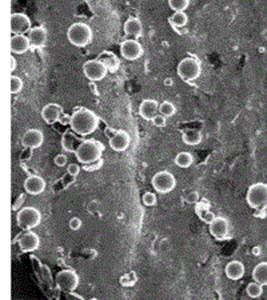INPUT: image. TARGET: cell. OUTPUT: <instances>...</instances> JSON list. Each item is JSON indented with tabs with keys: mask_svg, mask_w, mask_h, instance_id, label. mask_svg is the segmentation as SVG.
Segmentation results:
<instances>
[{
	"mask_svg": "<svg viewBox=\"0 0 267 300\" xmlns=\"http://www.w3.org/2000/svg\"><path fill=\"white\" fill-rule=\"evenodd\" d=\"M99 126V117L94 111L88 108H79L71 115V124L70 127L75 134L80 136L91 135L96 131Z\"/></svg>",
	"mask_w": 267,
	"mask_h": 300,
	"instance_id": "1",
	"label": "cell"
},
{
	"mask_svg": "<svg viewBox=\"0 0 267 300\" xmlns=\"http://www.w3.org/2000/svg\"><path fill=\"white\" fill-rule=\"evenodd\" d=\"M103 151H104V146L98 140H83L76 150L75 156L82 164H92L102 159Z\"/></svg>",
	"mask_w": 267,
	"mask_h": 300,
	"instance_id": "2",
	"label": "cell"
},
{
	"mask_svg": "<svg viewBox=\"0 0 267 300\" xmlns=\"http://www.w3.org/2000/svg\"><path fill=\"white\" fill-rule=\"evenodd\" d=\"M92 38H94V32L86 23H74L68 27L67 39L75 47H80V48L86 47L92 41Z\"/></svg>",
	"mask_w": 267,
	"mask_h": 300,
	"instance_id": "3",
	"label": "cell"
},
{
	"mask_svg": "<svg viewBox=\"0 0 267 300\" xmlns=\"http://www.w3.org/2000/svg\"><path fill=\"white\" fill-rule=\"evenodd\" d=\"M247 204L252 210L259 211L267 208V184L255 183L250 186L246 195Z\"/></svg>",
	"mask_w": 267,
	"mask_h": 300,
	"instance_id": "4",
	"label": "cell"
},
{
	"mask_svg": "<svg viewBox=\"0 0 267 300\" xmlns=\"http://www.w3.org/2000/svg\"><path fill=\"white\" fill-rule=\"evenodd\" d=\"M177 72L182 80L194 82L202 74V66H200L199 60L195 59V57H185L178 64Z\"/></svg>",
	"mask_w": 267,
	"mask_h": 300,
	"instance_id": "5",
	"label": "cell"
},
{
	"mask_svg": "<svg viewBox=\"0 0 267 300\" xmlns=\"http://www.w3.org/2000/svg\"><path fill=\"white\" fill-rule=\"evenodd\" d=\"M41 214L40 211L35 207H24L16 215V223L18 227L23 231H30L31 228H35L40 224Z\"/></svg>",
	"mask_w": 267,
	"mask_h": 300,
	"instance_id": "6",
	"label": "cell"
},
{
	"mask_svg": "<svg viewBox=\"0 0 267 300\" xmlns=\"http://www.w3.org/2000/svg\"><path fill=\"white\" fill-rule=\"evenodd\" d=\"M151 184L155 191L159 194H169L177 187V179L169 171H161V172L155 173L151 180Z\"/></svg>",
	"mask_w": 267,
	"mask_h": 300,
	"instance_id": "7",
	"label": "cell"
},
{
	"mask_svg": "<svg viewBox=\"0 0 267 300\" xmlns=\"http://www.w3.org/2000/svg\"><path fill=\"white\" fill-rule=\"evenodd\" d=\"M57 285L63 292H72L79 285V276L74 270H62L57 275Z\"/></svg>",
	"mask_w": 267,
	"mask_h": 300,
	"instance_id": "8",
	"label": "cell"
},
{
	"mask_svg": "<svg viewBox=\"0 0 267 300\" xmlns=\"http://www.w3.org/2000/svg\"><path fill=\"white\" fill-rule=\"evenodd\" d=\"M83 72H84V76L88 80H91V82H98V80L104 79L109 70H107V67L99 59H92L84 63Z\"/></svg>",
	"mask_w": 267,
	"mask_h": 300,
	"instance_id": "9",
	"label": "cell"
},
{
	"mask_svg": "<svg viewBox=\"0 0 267 300\" xmlns=\"http://www.w3.org/2000/svg\"><path fill=\"white\" fill-rule=\"evenodd\" d=\"M121 55L123 56V59L134 62V60L139 59L143 55V47L140 45L139 41L128 39L121 44Z\"/></svg>",
	"mask_w": 267,
	"mask_h": 300,
	"instance_id": "10",
	"label": "cell"
},
{
	"mask_svg": "<svg viewBox=\"0 0 267 300\" xmlns=\"http://www.w3.org/2000/svg\"><path fill=\"white\" fill-rule=\"evenodd\" d=\"M31 20L26 14L14 12L11 15V32L12 35H24L30 32Z\"/></svg>",
	"mask_w": 267,
	"mask_h": 300,
	"instance_id": "11",
	"label": "cell"
},
{
	"mask_svg": "<svg viewBox=\"0 0 267 300\" xmlns=\"http://www.w3.org/2000/svg\"><path fill=\"white\" fill-rule=\"evenodd\" d=\"M210 233L217 240H225L230 235V223L226 218H215L210 224Z\"/></svg>",
	"mask_w": 267,
	"mask_h": 300,
	"instance_id": "12",
	"label": "cell"
},
{
	"mask_svg": "<svg viewBox=\"0 0 267 300\" xmlns=\"http://www.w3.org/2000/svg\"><path fill=\"white\" fill-rule=\"evenodd\" d=\"M43 140H44L43 132H41L40 130L32 128V130H27L26 134L23 135L22 146L24 147V148L35 150V148H39V147L43 144Z\"/></svg>",
	"mask_w": 267,
	"mask_h": 300,
	"instance_id": "13",
	"label": "cell"
},
{
	"mask_svg": "<svg viewBox=\"0 0 267 300\" xmlns=\"http://www.w3.org/2000/svg\"><path fill=\"white\" fill-rule=\"evenodd\" d=\"M39 246H40V237L38 236V233L27 231L20 236L19 247L22 252H34L38 250Z\"/></svg>",
	"mask_w": 267,
	"mask_h": 300,
	"instance_id": "14",
	"label": "cell"
},
{
	"mask_svg": "<svg viewBox=\"0 0 267 300\" xmlns=\"http://www.w3.org/2000/svg\"><path fill=\"white\" fill-rule=\"evenodd\" d=\"M63 115V108L57 103H49V104L44 105L41 109V117L44 120L45 123L54 124L59 122Z\"/></svg>",
	"mask_w": 267,
	"mask_h": 300,
	"instance_id": "15",
	"label": "cell"
},
{
	"mask_svg": "<svg viewBox=\"0 0 267 300\" xmlns=\"http://www.w3.org/2000/svg\"><path fill=\"white\" fill-rule=\"evenodd\" d=\"M110 147L117 152H123L128 148L131 138L126 131H117L111 138H110Z\"/></svg>",
	"mask_w": 267,
	"mask_h": 300,
	"instance_id": "16",
	"label": "cell"
},
{
	"mask_svg": "<svg viewBox=\"0 0 267 300\" xmlns=\"http://www.w3.org/2000/svg\"><path fill=\"white\" fill-rule=\"evenodd\" d=\"M24 190L30 195H40L45 190V180L38 175H31L24 180Z\"/></svg>",
	"mask_w": 267,
	"mask_h": 300,
	"instance_id": "17",
	"label": "cell"
},
{
	"mask_svg": "<svg viewBox=\"0 0 267 300\" xmlns=\"http://www.w3.org/2000/svg\"><path fill=\"white\" fill-rule=\"evenodd\" d=\"M159 112V103L154 99H144L139 105V115L144 120H150L152 122Z\"/></svg>",
	"mask_w": 267,
	"mask_h": 300,
	"instance_id": "18",
	"label": "cell"
},
{
	"mask_svg": "<svg viewBox=\"0 0 267 300\" xmlns=\"http://www.w3.org/2000/svg\"><path fill=\"white\" fill-rule=\"evenodd\" d=\"M31 48V43L26 35H12L11 52L14 55H22Z\"/></svg>",
	"mask_w": 267,
	"mask_h": 300,
	"instance_id": "19",
	"label": "cell"
},
{
	"mask_svg": "<svg viewBox=\"0 0 267 300\" xmlns=\"http://www.w3.org/2000/svg\"><path fill=\"white\" fill-rule=\"evenodd\" d=\"M27 36L30 39L31 48H41L47 43V31L43 27H35Z\"/></svg>",
	"mask_w": 267,
	"mask_h": 300,
	"instance_id": "20",
	"label": "cell"
},
{
	"mask_svg": "<svg viewBox=\"0 0 267 300\" xmlns=\"http://www.w3.org/2000/svg\"><path fill=\"white\" fill-rule=\"evenodd\" d=\"M124 34L127 35V36H132V38H138L142 35L143 32V24L140 22L138 18H128L126 22H124Z\"/></svg>",
	"mask_w": 267,
	"mask_h": 300,
	"instance_id": "21",
	"label": "cell"
},
{
	"mask_svg": "<svg viewBox=\"0 0 267 300\" xmlns=\"http://www.w3.org/2000/svg\"><path fill=\"white\" fill-rule=\"evenodd\" d=\"M226 276L231 280H241L245 276V266L239 260H233L226 266Z\"/></svg>",
	"mask_w": 267,
	"mask_h": 300,
	"instance_id": "22",
	"label": "cell"
},
{
	"mask_svg": "<svg viewBox=\"0 0 267 300\" xmlns=\"http://www.w3.org/2000/svg\"><path fill=\"white\" fill-rule=\"evenodd\" d=\"M80 140L79 138L75 135L74 131H66L63 134V138H62V147H63L64 151L67 152H76L78 147L80 146Z\"/></svg>",
	"mask_w": 267,
	"mask_h": 300,
	"instance_id": "23",
	"label": "cell"
},
{
	"mask_svg": "<svg viewBox=\"0 0 267 300\" xmlns=\"http://www.w3.org/2000/svg\"><path fill=\"white\" fill-rule=\"evenodd\" d=\"M98 59L104 64L109 72H117L118 68L121 67V60L118 59L115 53L110 52V51H104L98 56Z\"/></svg>",
	"mask_w": 267,
	"mask_h": 300,
	"instance_id": "24",
	"label": "cell"
},
{
	"mask_svg": "<svg viewBox=\"0 0 267 300\" xmlns=\"http://www.w3.org/2000/svg\"><path fill=\"white\" fill-rule=\"evenodd\" d=\"M252 279L262 285H267V262H260L252 270Z\"/></svg>",
	"mask_w": 267,
	"mask_h": 300,
	"instance_id": "25",
	"label": "cell"
},
{
	"mask_svg": "<svg viewBox=\"0 0 267 300\" xmlns=\"http://www.w3.org/2000/svg\"><path fill=\"white\" fill-rule=\"evenodd\" d=\"M183 143L187 146H198L202 142V134L196 130H187L182 135Z\"/></svg>",
	"mask_w": 267,
	"mask_h": 300,
	"instance_id": "26",
	"label": "cell"
},
{
	"mask_svg": "<svg viewBox=\"0 0 267 300\" xmlns=\"http://www.w3.org/2000/svg\"><path fill=\"white\" fill-rule=\"evenodd\" d=\"M169 22L175 30L177 28H183L185 26H187L188 16L186 15L185 12H174V15L170 18Z\"/></svg>",
	"mask_w": 267,
	"mask_h": 300,
	"instance_id": "27",
	"label": "cell"
},
{
	"mask_svg": "<svg viewBox=\"0 0 267 300\" xmlns=\"http://www.w3.org/2000/svg\"><path fill=\"white\" fill-rule=\"evenodd\" d=\"M192 163H194V158H192V155L190 152H179L177 155V158H175V164L178 167H181V168H188V167H191Z\"/></svg>",
	"mask_w": 267,
	"mask_h": 300,
	"instance_id": "28",
	"label": "cell"
},
{
	"mask_svg": "<svg viewBox=\"0 0 267 300\" xmlns=\"http://www.w3.org/2000/svg\"><path fill=\"white\" fill-rule=\"evenodd\" d=\"M195 211H196V215H198V216L204 221V223H208V224H211V223L215 220V218H217V216H215V215L212 214L208 208H207L206 204H203V206H198V204H196Z\"/></svg>",
	"mask_w": 267,
	"mask_h": 300,
	"instance_id": "29",
	"label": "cell"
},
{
	"mask_svg": "<svg viewBox=\"0 0 267 300\" xmlns=\"http://www.w3.org/2000/svg\"><path fill=\"white\" fill-rule=\"evenodd\" d=\"M246 292L250 297L252 299H256V297H259L262 293H263V285L259 284V283H256V281H252L250 284L247 285V288H246Z\"/></svg>",
	"mask_w": 267,
	"mask_h": 300,
	"instance_id": "30",
	"label": "cell"
},
{
	"mask_svg": "<svg viewBox=\"0 0 267 300\" xmlns=\"http://www.w3.org/2000/svg\"><path fill=\"white\" fill-rule=\"evenodd\" d=\"M177 112V108H175V105L171 103V101H163L159 104V113L163 115L166 117H171L175 115Z\"/></svg>",
	"mask_w": 267,
	"mask_h": 300,
	"instance_id": "31",
	"label": "cell"
},
{
	"mask_svg": "<svg viewBox=\"0 0 267 300\" xmlns=\"http://www.w3.org/2000/svg\"><path fill=\"white\" fill-rule=\"evenodd\" d=\"M188 4H190V0H169L170 8L174 12H185Z\"/></svg>",
	"mask_w": 267,
	"mask_h": 300,
	"instance_id": "32",
	"label": "cell"
},
{
	"mask_svg": "<svg viewBox=\"0 0 267 300\" xmlns=\"http://www.w3.org/2000/svg\"><path fill=\"white\" fill-rule=\"evenodd\" d=\"M23 90V80L19 76L11 75V94H19Z\"/></svg>",
	"mask_w": 267,
	"mask_h": 300,
	"instance_id": "33",
	"label": "cell"
},
{
	"mask_svg": "<svg viewBox=\"0 0 267 300\" xmlns=\"http://www.w3.org/2000/svg\"><path fill=\"white\" fill-rule=\"evenodd\" d=\"M142 202H143L144 206L154 207L156 206L158 199H156V195H155L154 192H144L143 198H142Z\"/></svg>",
	"mask_w": 267,
	"mask_h": 300,
	"instance_id": "34",
	"label": "cell"
},
{
	"mask_svg": "<svg viewBox=\"0 0 267 300\" xmlns=\"http://www.w3.org/2000/svg\"><path fill=\"white\" fill-rule=\"evenodd\" d=\"M136 283V274L132 271L130 274L124 275L121 278V284L124 285V287H131Z\"/></svg>",
	"mask_w": 267,
	"mask_h": 300,
	"instance_id": "35",
	"label": "cell"
},
{
	"mask_svg": "<svg viewBox=\"0 0 267 300\" xmlns=\"http://www.w3.org/2000/svg\"><path fill=\"white\" fill-rule=\"evenodd\" d=\"M186 202L190 203V204H198V202H199V194L195 191L188 192L187 195H186Z\"/></svg>",
	"mask_w": 267,
	"mask_h": 300,
	"instance_id": "36",
	"label": "cell"
},
{
	"mask_svg": "<svg viewBox=\"0 0 267 300\" xmlns=\"http://www.w3.org/2000/svg\"><path fill=\"white\" fill-rule=\"evenodd\" d=\"M67 156L63 154L57 155V156L54 158V163H55V165H58V167H64V165L67 164Z\"/></svg>",
	"mask_w": 267,
	"mask_h": 300,
	"instance_id": "37",
	"label": "cell"
},
{
	"mask_svg": "<svg viewBox=\"0 0 267 300\" xmlns=\"http://www.w3.org/2000/svg\"><path fill=\"white\" fill-rule=\"evenodd\" d=\"M166 119H167V117L163 116V115H161V113H159V115H156V116L152 119V124H154L155 127L162 128L166 126Z\"/></svg>",
	"mask_w": 267,
	"mask_h": 300,
	"instance_id": "38",
	"label": "cell"
},
{
	"mask_svg": "<svg viewBox=\"0 0 267 300\" xmlns=\"http://www.w3.org/2000/svg\"><path fill=\"white\" fill-rule=\"evenodd\" d=\"M67 172L68 175H71V176H78L80 172V167L75 163H71V164L67 167Z\"/></svg>",
	"mask_w": 267,
	"mask_h": 300,
	"instance_id": "39",
	"label": "cell"
},
{
	"mask_svg": "<svg viewBox=\"0 0 267 300\" xmlns=\"http://www.w3.org/2000/svg\"><path fill=\"white\" fill-rule=\"evenodd\" d=\"M68 225H70V228H71L72 231H78V229H80V227H82V220H80L79 218H72L71 220H70V223H68Z\"/></svg>",
	"mask_w": 267,
	"mask_h": 300,
	"instance_id": "40",
	"label": "cell"
},
{
	"mask_svg": "<svg viewBox=\"0 0 267 300\" xmlns=\"http://www.w3.org/2000/svg\"><path fill=\"white\" fill-rule=\"evenodd\" d=\"M103 165V160L100 159L99 161H96V163H92V164H86L83 168L86 169V171H96V169H99L100 167Z\"/></svg>",
	"mask_w": 267,
	"mask_h": 300,
	"instance_id": "41",
	"label": "cell"
},
{
	"mask_svg": "<svg viewBox=\"0 0 267 300\" xmlns=\"http://www.w3.org/2000/svg\"><path fill=\"white\" fill-rule=\"evenodd\" d=\"M31 156H32V150L31 148H24L23 154L20 155L22 160H28V159H31Z\"/></svg>",
	"mask_w": 267,
	"mask_h": 300,
	"instance_id": "42",
	"label": "cell"
},
{
	"mask_svg": "<svg viewBox=\"0 0 267 300\" xmlns=\"http://www.w3.org/2000/svg\"><path fill=\"white\" fill-rule=\"evenodd\" d=\"M63 126H67V124H71V116L70 115H67V113H63L61 117V120H59Z\"/></svg>",
	"mask_w": 267,
	"mask_h": 300,
	"instance_id": "43",
	"label": "cell"
},
{
	"mask_svg": "<svg viewBox=\"0 0 267 300\" xmlns=\"http://www.w3.org/2000/svg\"><path fill=\"white\" fill-rule=\"evenodd\" d=\"M10 70H11V72L15 70V59H14V57H11V68H10Z\"/></svg>",
	"mask_w": 267,
	"mask_h": 300,
	"instance_id": "44",
	"label": "cell"
},
{
	"mask_svg": "<svg viewBox=\"0 0 267 300\" xmlns=\"http://www.w3.org/2000/svg\"><path fill=\"white\" fill-rule=\"evenodd\" d=\"M254 254H259V248H254Z\"/></svg>",
	"mask_w": 267,
	"mask_h": 300,
	"instance_id": "45",
	"label": "cell"
},
{
	"mask_svg": "<svg viewBox=\"0 0 267 300\" xmlns=\"http://www.w3.org/2000/svg\"><path fill=\"white\" fill-rule=\"evenodd\" d=\"M90 300H98V299H90Z\"/></svg>",
	"mask_w": 267,
	"mask_h": 300,
	"instance_id": "46",
	"label": "cell"
}]
</instances>
